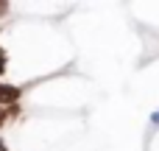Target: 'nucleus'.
I'll use <instances>...</instances> for the list:
<instances>
[{
	"label": "nucleus",
	"instance_id": "423d86ee",
	"mask_svg": "<svg viewBox=\"0 0 159 151\" xmlns=\"http://www.w3.org/2000/svg\"><path fill=\"white\" fill-rule=\"evenodd\" d=\"M0 151H8V149H6V143H3V140H0Z\"/></svg>",
	"mask_w": 159,
	"mask_h": 151
},
{
	"label": "nucleus",
	"instance_id": "f257e3e1",
	"mask_svg": "<svg viewBox=\"0 0 159 151\" xmlns=\"http://www.w3.org/2000/svg\"><path fill=\"white\" fill-rule=\"evenodd\" d=\"M17 98H20V87L0 84V104H17Z\"/></svg>",
	"mask_w": 159,
	"mask_h": 151
},
{
	"label": "nucleus",
	"instance_id": "39448f33",
	"mask_svg": "<svg viewBox=\"0 0 159 151\" xmlns=\"http://www.w3.org/2000/svg\"><path fill=\"white\" fill-rule=\"evenodd\" d=\"M151 123H154V126H159V112H154V115H151Z\"/></svg>",
	"mask_w": 159,
	"mask_h": 151
},
{
	"label": "nucleus",
	"instance_id": "7ed1b4c3",
	"mask_svg": "<svg viewBox=\"0 0 159 151\" xmlns=\"http://www.w3.org/2000/svg\"><path fill=\"white\" fill-rule=\"evenodd\" d=\"M6 11H8V3H3V0H0V17H3Z\"/></svg>",
	"mask_w": 159,
	"mask_h": 151
},
{
	"label": "nucleus",
	"instance_id": "20e7f679",
	"mask_svg": "<svg viewBox=\"0 0 159 151\" xmlns=\"http://www.w3.org/2000/svg\"><path fill=\"white\" fill-rule=\"evenodd\" d=\"M6 118H8V112H6V109H0V126L6 123Z\"/></svg>",
	"mask_w": 159,
	"mask_h": 151
},
{
	"label": "nucleus",
	"instance_id": "f03ea898",
	"mask_svg": "<svg viewBox=\"0 0 159 151\" xmlns=\"http://www.w3.org/2000/svg\"><path fill=\"white\" fill-rule=\"evenodd\" d=\"M6 62H8V56H6V50H3V48H0V73H3V70H6Z\"/></svg>",
	"mask_w": 159,
	"mask_h": 151
}]
</instances>
